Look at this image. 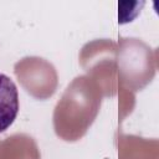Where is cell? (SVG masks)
I'll return each instance as SVG.
<instances>
[{
  "mask_svg": "<svg viewBox=\"0 0 159 159\" xmlns=\"http://www.w3.org/2000/svg\"><path fill=\"white\" fill-rule=\"evenodd\" d=\"M19 113V92L15 82L0 72V133L6 130Z\"/></svg>",
  "mask_w": 159,
  "mask_h": 159,
  "instance_id": "obj_1",
  "label": "cell"
}]
</instances>
